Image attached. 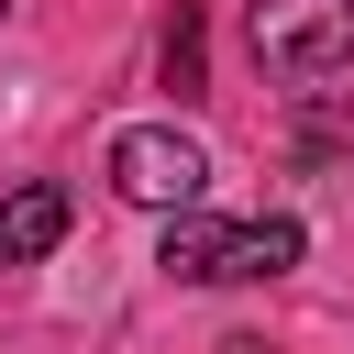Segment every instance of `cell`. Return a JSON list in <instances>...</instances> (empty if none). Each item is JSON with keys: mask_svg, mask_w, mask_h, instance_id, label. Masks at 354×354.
Masks as SVG:
<instances>
[{"mask_svg": "<svg viewBox=\"0 0 354 354\" xmlns=\"http://www.w3.org/2000/svg\"><path fill=\"white\" fill-rule=\"evenodd\" d=\"M299 254H310V232H299V221H210V210H166V243H155V266H166L177 288L288 277Z\"/></svg>", "mask_w": 354, "mask_h": 354, "instance_id": "1", "label": "cell"}, {"mask_svg": "<svg viewBox=\"0 0 354 354\" xmlns=\"http://www.w3.org/2000/svg\"><path fill=\"white\" fill-rule=\"evenodd\" d=\"M254 66L288 88H321L354 66V0H254Z\"/></svg>", "mask_w": 354, "mask_h": 354, "instance_id": "2", "label": "cell"}, {"mask_svg": "<svg viewBox=\"0 0 354 354\" xmlns=\"http://www.w3.org/2000/svg\"><path fill=\"white\" fill-rule=\"evenodd\" d=\"M111 188H122L133 210H199L210 155H199L177 122H133V133H111Z\"/></svg>", "mask_w": 354, "mask_h": 354, "instance_id": "3", "label": "cell"}, {"mask_svg": "<svg viewBox=\"0 0 354 354\" xmlns=\"http://www.w3.org/2000/svg\"><path fill=\"white\" fill-rule=\"evenodd\" d=\"M66 221H77V199H66L55 177H22V188H0V266H33V254H55V243H66Z\"/></svg>", "mask_w": 354, "mask_h": 354, "instance_id": "4", "label": "cell"}, {"mask_svg": "<svg viewBox=\"0 0 354 354\" xmlns=\"http://www.w3.org/2000/svg\"><path fill=\"white\" fill-rule=\"evenodd\" d=\"M155 66H166V88H177V100H199V88H210V33H199V0H177V11H166Z\"/></svg>", "mask_w": 354, "mask_h": 354, "instance_id": "5", "label": "cell"}, {"mask_svg": "<svg viewBox=\"0 0 354 354\" xmlns=\"http://www.w3.org/2000/svg\"><path fill=\"white\" fill-rule=\"evenodd\" d=\"M343 144H354L343 111H299V155H343Z\"/></svg>", "mask_w": 354, "mask_h": 354, "instance_id": "6", "label": "cell"}, {"mask_svg": "<svg viewBox=\"0 0 354 354\" xmlns=\"http://www.w3.org/2000/svg\"><path fill=\"white\" fill-rule=\"evenodd\" d=\"M0 11H11V0H0Z\"/></svg>", "mask_w": 354, "mask_h": 354, "instance_id": "7", "label": "cell"}]
</instances>
